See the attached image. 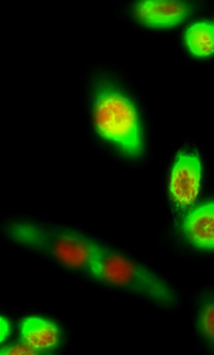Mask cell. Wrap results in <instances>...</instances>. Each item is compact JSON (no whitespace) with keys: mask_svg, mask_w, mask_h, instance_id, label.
<instances>
[{"mask_svg":"<svg viewBox=\"0 0 214 355\" xmlns=\"http://www.w3.org/2000/svg\"><path fill=\"white\" fill-rule=\"evenodd\" d=\"M93 120L99 136L116 146L127 157L143 153L138 111L128 97L114 89H102L93 103Z\"/></svg>","mask_w":214,"mask_h":355,"instance_id":"obj_1","label":"cell"},{"mask_svg":"<svg viewBox=\"0 0 214 355\" xmlns=\"http://www.w3.org/2000/svg\"><path fill=\"white\" fill-rule=\"evenodd\" d=\"M12 239L26 247L44 252L62 265L91 271L100 245L92 240L63 230H49L28 223H17L9 230Z\"/></svg>","mask_w":214,"mask_h":355,"instance_id":"obj_2","label":"cell"},{"mask_svg":"<svg viewBox=\"0 0 214 355\" xmlns=\"http://www.w3.org/2000/svg\"><path fill=\"white\" fill-rule=\"evenodd\" d=\"M90 272L98 281L138 293L162 306L175 305V293L166 282L122 254L102 247Z\"/></svg>","mask_w":214,"mask_h":355,"instance_id":"obj_3","label":"cell"},{"mask_svg":"<svg viewBox=\"0 0 214 355\" xmlns=\"http://www.w3.org/2000/svg\"><path fill=\"white\" fill-rule=\"evenodd\" d=\"M202 186V164L197 155L180 153L170 176L168 190L175 205L187 208L197 200Z\"/></svg>","mask_w":214,"mask_h":355,"instance_id":"obj_4","label":"cell"},{"mask_svg":"<svg viewBox=\"0 0 214 355\" xmlns=\"http://www.w3.org/2000/svg\"><path fill=\"white\" fill-rule=\"evenodd\" d=\"M189 12L187 3L170 0H145L134 7L138 21L152 28L175 27L187 19Z\"/></svg>","mask_w":214,"mask_h":355,"instance_id":"obj_5","label":"cell"},{"mask_svg":"<svg viewBox=\"0 0 214 355\" xmlns=\"http://www.w3.org/2000/svg\"><path fill=\"white\" fill-rule=\"evenodd\" d=\"M182 232L197 249L214 250V201L192 210L182 223Z\"/></svg>","mask_w":214,"mask_h":355,"instance_id":"obj_6","label":"cell"},{"mask_svg":"<svg viewBox=\"0 0 214 355\" xmlns=\"http://www.w3.org/2000/svg\"><path fill=\"white\" fill-rule=\"evenodd\" d=\"M21 339L37 352L55 350L60 342V331L51 321L39 317H28L21 324Z\"/></svg>","mask_w":214,"mask_h":355,"instance_id":"obj_7","label":"cell"},{"mask_svg":"<svg viewBox=\"0 0 214 355\" xmlns=\"http://www.w3.org/2000/svg\"><path fill=\"white\" fill-rule=\"evenodd\" d=\"M184 42L193 55L206 58L214 53V25L209 21H197L188 28Z\"/></svg>","mask_w":214,"mask_h":355,"instance_id":"obj_8","label":"cell"},{"mask_svg":"<svg viewBox=\"0 0 214 355\" xmlns=\"http://www.w3.org/2000/svg\"><path fill=\"white\" fill-rule=\"evenodd\" d=\"M198 329L204 338L214 347V300L206 302L199 311Z\"/></svg>","mask_w":214,"mask_h":355,"instance_id":"obj_9","label":"cell"},{"mask_svg":"<svg viewBox=\"0 0 214 355\" xmlns=\"http://www.w3.org/2000/svg\"><path fill=\"white\" fill-rule=\"evenodd\" d=\"M3 355H35L39 354L37 350L31 348L24 343V345H13L1 349Z\"/></svg>","mask_w":214,"mask_h":355,"instance_id":"obj_10","label":"cell"},{"mask_svg":"<svg viewBox=\"0 0 214 355\" xmlns=\"http://www.w3.org/2000/svg\"><path fill=\"white\" fill-rule=\"evenodd\" d=\"M10 334V322L6 317L1 316L0 318V338L3 342Z\"/></svg>","mask_w":214,"mask_h":355,"instance_id":"obj_11","label":"cell"}]
</instances>
